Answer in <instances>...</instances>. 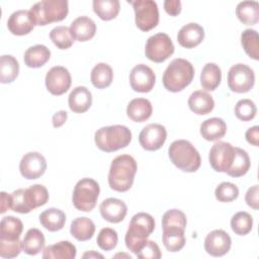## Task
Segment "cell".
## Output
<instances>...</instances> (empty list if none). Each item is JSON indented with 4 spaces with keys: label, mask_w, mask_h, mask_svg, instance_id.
Instances as JSON below:
<instances>
[{
    "label": "cell",
    "mask_w": 259,
    "mask_h": 259,
    "mask_svg": "<svg viewBox=\"0 0 259 259\" xmlns=\"http://www.w3.org/2000/svg\"><path fill=\"white\" fill-rule=\"evenodd\" d=\"M18 73V61L11 55H2L0 58V82L3 84L13 82Z\"/></svg>",
    "instance_id": "e575fe53"
},
{
    "label": "cell",
    "mask_w": 259,
    "mask_h": 259,
    "mask_svg": "<svg viewBox=\"0 0 259 259\" xmlns=\"http://www.w3.org/2000/svg\"><path fill=\"white\" fill-rule=\"evenodd\" d=\"M258 195H259V187L258 185H253L251 186L247 192H246V195H245V201L246 203L254 208V209H258L259 207V200H258Z\"/></svg>",
    "instance_id": "681fc988"
},
{
    "label": "cell",
    "mask_w": 259,
    "mask_h": 259,
    "mask_svg": "<svg viewBox=\"0 0 259 259\" xmlns=\"http://www.w3.org/2000/svg\"><path fill=\"white\" fill-rule=\"evenodd\" d=\"M24 197L28 207L32 210L45 205L49 200V191L41 184H34L24 189Z\"/></svg>",
    "instance_id": "d590c367"
},
{
    "label": "cell",
    "mask_w": 259,
    "mask_h": 259,
    "mask_svg": "<svg viewBox=\"0 0 259 259\" xmlns=\"http://www.w3.org/2000/svg\"><path fill=\"white\" fill-rule=\"evenodd\" d=\"M99 210L101 217L105 221L112 224H117L123 221V219L125 218L127 212V206L121 199L109 197L104 199L100 203Z\"/></svg>",
    "instance_id": "e0dca14e"
},
{
    "label": "cell",
    "mask_w": 259,
    "mask_h": 259,
    "mask_svg": "<svg viewBox=\"0 0 259 259\" xmlns=\"http://www.w3.org/2000/svg\"><path fill=\"white\" fill-rule=\"evenodd\" d=\"M187 225L186 215L180 209H169L162 217V228L165 227H180L185 229Z\"/></svg>",
    "instance_id": "f6af8a7d"
},
{
    "label": "cell",
    "mask_w": 259,
    "mask_h": 259,
    "mask_svg": "<svg viewBox=\"0 0 259 259\" xmlns=\"http://www.w3.org/2000/svg\"><path fill=\"white\" fill-rule=\"evenodd\" d=\"M11 209L18 213H28L31 209L28 207L25 197H24V189L19 188L14 190L11 194Z\"/></svg>",
    "instance_id": "7dc6e473"
},
{
    "label": "cell",
    "mask_w": 259,
    "mask_h": 259,
    "mask_svg": "<svg viewBox=\"0 0 259 259\" xmlns=\"http://www.w3.org/2000/svg\"><path fill=\"white\" fill-rule=\"evenodd\" d=\"M167 139L166 127L160 123H150L143 127L139 135V142L147 151H157Z\"/></svg>",
    "instance_id": "4fadbf2b"
},
{
    "label": "cell",
    "mask_w": 259,
    "mask_h": 259,
    "mask_svg": "<svg viewBox=\"0 0 259 259\" xmlns=\"http://www.w3.org/2000/svg\"><path fill=\"white\" fill-rule=\"evenodd\" d=\"M50 38L53 44L60 50H67L71 48L75 40L70 27L65 25L54 27L50 32Z\"/></svg>",
    "instance_id": "f35d334b"
},
{
    "label": "cell",
    "mask_w": 259,
    "mask_h": 259,
    "mask_svg": "<svg viewBox=\"0 0 259 259\" xmlns=\"http://www.w3.org/2000/svg\"><path fill=\"white\" fill-rule=\"evenodd\" d=\"M257 107L251 99H241L235 105V115L243 120L249 121L256 115Z\"/></svg>",
    "instance_id": "7bdbcfd3"
},
{
    "label": "cell",
    "mask_w": 259,
    "mask_h": 259,
    "mask_svg": "<svg viewBox=\"0 0 259 259\" xmlns=\"http://www.w3.org/2000/svg\"><path fill=\"white\" fill-rule=\"evenodd\" d=\"M253 227V218L246 211H239L231 219V228L239 236H245L251 232Z\"/></svg>",
    "instance_id": "60d3db41"
},
{
    "label": "cell",
    "mask_w": 259,
    "mask_h": 259,
    "mask_svg": "<svg viewBox=\"0 0 259 259\" xmlns=\"http://www.w3.org/2000/svg\"><path fill=\"white\" fill-rule=\"evenodd\" d=\"M235 158V147L230 143L219 141L209 150L208 161L211 168L217 172H227Z\"/></svg>",
    "instance_id": "8fae6325"
},
{
    "label": "cell",
    "mask_w": 259,
    "mask_h": 259,
    "mask_svg": "<svg viewBox=\"0 0 259 259\" xmlns=\"http://www.w3.org/2000/svg\"><path fill=\"white\" fill-rule=\"evenodd\" d=\"M168 155L171 162L184 172H195L201 164L198 151L186 140L174 141L168 149Z\"/></svg>",
    "instance_id": "5b68a950"
},
{
    "label": "cell",
    "mask_w": 259,
    "mask_h": 259,
    "mask_svg": "<svg viewBox=\"0 0 259 259\" xmlns=\"http://www.w3.org/2000/svg\"><path fill=\"white\" fill-rule=\"evenodd\" d=\"M34 25L29 10L14 11L7 20V27L14 35L28 34L33 29Z\"/></svg>",
    "instance_id": "ac0fdd59"
},
{
    "label": "cell",
    "mask_w": 259,
    "mask_h": 259,
    "mask_svg": "<svg viewBox=\"0 0 259 259\" xmlns=\"http://www.w3.org/2000/svg\"><path fill=\"white\" fill-rule=\"evenodd\" d=\"M135 11L136 25L142 31H149L159 23L158 5L153 0L127 1Z\"/></svg>",
    "instance_id": "ba28073f"
},
{
    "label": "cell",
    "mask_w": 259,
    "mask_h": 259,
    "mask_svg": "<svg viewBox=\"0 0 259 259\" xmlns=\"http://www.w3.org/2000/svg\"><path fill=\"white\" fill-rule=\"evenodd\" d=\"M91 83L97 89L108 87L113 79V71L106 63H98L95 65L90 74Z\"/></svg>",
    "instance_id": "d6a6232c"
},
{
    "label": "cell",
    "mask_w": 259,
    "mask_h": 259,
    "mask_svg": "<svg viewBox=\"0 0 259 259\" xmlns=\"http://www.w3.org/2000/svg\"><path fill=\"white\" fill-rule=\"evenodd\" d=\"M47 169L46 158L38 152L26 153L19 162L20 174L28 180L37 179Z\"/></svg>",
    "instance_id": "9a60e30c"
},
{
    "label": "cell",
    "mask_w": 259,
    "mask_h": 259,
    "mask_svg": "<svg viewBox=\"0 0 259 259\" xmlns=\"http://www.w3.org/2000/svg\"><path fill=\"white\" fill-rule=\"evenodd\" d=\"M22 250V241H0V256L2 258H14L19 255Z\"/></svg>",
    "instance_id": "c3c4849f"
},
{
    "label": "cell",
    "mask_w": 259,
    "mask_h": 259,
    "mask_svg": "<svg viewBox=\"0 0 259 259\" xmlns=\"http://www.w3.org/2000/svg\"><path fill=\"white\" fill-rule=\"evenodd\" d=\"M67 117H68V114L65 110H59L57 111L53 117H52V123H53V126L54 127H60L62 126L66 120H67Z\"/></svg>",
    "instance_id": "f5cc1de1"
},
{
    "label": "cell",
    "mask_w": 259,
    "mask_h": 259,
    "mask_svg": "<svg viewBox=\"0 0 259 259\" xmlns=\"http://www.w3.org/2000/svg\"><path fill=\"white\" fill-rule=\"evenodd\" d=\"M136 256L140 259H159L162 254L156 242L147 240L137 251Z\"/></svg>",
    "instance_id": "bcb514c9"
},
{
    "label": "cell",
    "mask_w": 259,
    "mask_h": 259,
    "mask_svg": "<svg viewBox=\"0 0 259 259\" xmlns=\"http://www.w3.org/2000/svg\"><path fill=\"white\" fill-rule=\"evenodd\" d=\"M250 158L248 153L238 147H235V158L232 163L231 168L226 172L229 176L232 177H241L244 176L250 169Z\"/></svg>",
    "instance_id": "74e56055"
},
{
    "label": "cell",
    "mask_w": 259,
    "mask_h": 259,
    "mask_svg": "<svg viewBox=\"0 0 259 259\" xmlns=\"http://www.w3.org/2000/svg\"><path fill=\"white\" fill-rule=\"evenodd\" d=\"M118 236L115 230L111 228H103L97 235L96 243L98 247L104 251H110L117 245Z\"/></svg>",
    "instance_id": "b9f144b4"
},
{
    "label": "cell",
    "mask_w": 259,
    "mask_h": 259,
    "mask_svg": "<svg viewBox=\"0 0 259 259\" xmlns=\"http://www.w3.org/2000/svg\"><path fill=\"white\" fill-rule=\"evenodd\" d=\"M188 106L192 112L198 115L209 113L214 107V100L206 91L196 90L188 98Z\"/></svg>",
    "instance_id": "7402d4cb"
},
{
    "label": "cell",
    "mask_w": 259,
    "mask_h": 259,
    "mask_svg": "<svg viewBox=\"0 0 259 259\" xmlns=\"http://www.w3.org/2000/svg\"><path fill=\"white\" fill-rule=\"evenodd\" d=\"M77 250L70 241H61L53 245H49L44 249V259H74Z\"/></svg>",
    "instance_id": "cb8c5ba5"
},
{
    "label": "cell",
    "mask_w": 259,
    "mask_h": 259,
    "mask_svg": "<svg viewBox=\"0 0 259 259\" xmlns=\"http://www.w3.org/2000/svg\"><path fill=\"white\" fill-rule=\"evenodd\" d=\"M35 25H47L65 19L69 12L67 0H42L29 9Z\"/></svg>",
    "instance_id": "8992f818"
},
{
    "label": "cell",
    "mask_w": 259,
    "mask_h": 259,
    "mask_svg": "<svg viewBox=\"0 0 259 259\" xmlns=\"http://www.w3.org/2000/svg\"><path fill=\"white\" fill-rule=\"evenodd\" d=\"M94 141L97 148L110 153L128 146L132 141V132L121 124L102 126L95 132Z\"/></svg>",
    "instance_id": "3957f363"
},
{
    "label": "cell",
    "mask_w": 259,
    "mask_h": 259,
    "mask_svg": "<svg viewBox=\"0 0 259 259\" xmlns=\"http://www.w3.org/2000/svg\"><path fill=\"white\" fill-rule=\"evenodd\" d=\"M245 138L249 144L258 147L259 146V126L254 125L252 127H249L246 131Z\"/></svg>",
    "instance_id": "816d5d0a"
},
{
    "label": "cell",
    "mask_w": 259,
    "mask_h": 259,
    "mask_svg": "<svg viewBox=\"0 0 259 259\" xmlns=\"http://www.w3.org/2000/svg\"><path fill=\"white\" fill-rule=\"evenodd\" d=\"M45 236L38 229H29L22 240V251L27 255H36L45 247Z\"/></svg>",
    "instance_id": "1f68e13d"
},
{
    "label": "cell",
    "mask_w": 259,
    "mask_h": 259,
    "mask_svg": "<svg viewBox=\"0 0 259 259\" xmlns=\"http://www.w3.org/2000/svg\"><path fill=\"white\" fill-rule=\"evenodd\" d=\"M46 87L53 95H62L66 93L72 83L70 72L63 66H55L51 68L45 79Z\"/></svg>",
    "instance_id": "7c38bea8"
},
{
    "label": "cell",
    "mask_w": 259,
    "mask_h": 259,
    "mask_svg": "<svg viewBox=\"0 0 259 259\" xmlns=\"http://www.w3.org/2000/svg\"><path fill=\"white\" fill-rule=\"evenodd\" d=\"M227 133V124L224 119L220 117H211L205 119L200 124L201 137L209 142L219 141Z\"/></svg>",
    "instance_id": "d4e9b609"
},
{
    "label": "cell",
    "mask_w": 259,
    "mask_h": 259,
    "mask_svg": "<svg viewBox=\"0 0 259 259\" xmlns=\"http://www.w3.org/2000/svg\"><path fill=\"white\" fill-rule=\"evenodd\" d=\"M153 112L152 103L146 98H135L126 107L127 116L136 122H143L149 119Z\"/></svg>",
    "instance_id": "603a6c76"
},
{
    "label": "cell",
    "mask_w": 259,
    "mask_h": 259,
    "mask_svg": "<svg viewBox=\"0 0 259 259\" xmlns=\"http://www.w3.org/2000/svg\"><path fill=\"white\" fill-rule=\"evenodd\" d=\"M82 257H83V258H97V257L103 258V255H102V254H99V253H97V252H95L94 250H91V251H88V252L84 253Z\"/></svg>",
    "instance_id": "11a10c76"
},
{
    "label": "cell",
    "mask_w": 259,
    "mask_h": 259,
    "mask_svg": "<svg viewBox=\"0 0 259 259\" xmlns=\"http://www.w3.org/2000/svg\"><path fill=\"white\" fill-rule=\"evenodd\" d=\"M9 208H11V195L6 192H1V213H4Z\"/></svg>",
    "instance_id": "db71d44e"
},
{
    "label": "cell",
    "mask_w": 259,
    "mask_h": 259,
    "mask_svg": "<svg viewBox=\"0 0 259 259\" xmlns=\"http://www.w3.org/2000/svg\"><path fill=\"white\" fill-rule=\"evenodd\" d=\"M204 38V29L195 22L183 25L177 34L178 44L185 49H192L198 46Z\"/></svg>",
    "instance_id": "d6986e66"
},
{
    "label": "cell",
    "mask_w": 259,
    "mask_h": 259,
    "mask_svg": "<svg viewBox=\"0 0 259 259\" xmlns=\"http://www.w3.org/2000/svg\"><path fill=\"white\" fill-rule=\"evenodd\" d=\"M231 246V237L224 230H213L204 239V249L207 254L213 257L224 256L230 251Z\"/></svg>",
    "instance_id": "2e32d148"
},
{
    "label": "cell",
    "mask_w": 259,
    "mask_h": 259,
    "mask_svg": "<svg viewBox=\"0 0 259 259\" xmlns=\"http://www.w3.org/2000/svg\"><path fill=\"white\" fill-rule=\"evenodd\" d=\"M70 29L75 39L87 41L95 35L96 24L94 20L88 16H79L72 21Z\"/></svg>",
    "instance_id": "44dd1931"
},
{
    "label": "cell",
    "mask_w": 259,
    "mask_h": 259,
    "mask_svg": "<svg viewBox=\"0 0 259 259\" xmlns=\"http://www.w3.org/2000/svg\"><path fill=\"white\" fill-rule=\"evenodd\" d=\"M194 77L192 64L182 58L170 62L163 74V85L170 92H179L187 87Z\"/></svg>",
    "instance_id": "7a4b0ae2"
},
{
    "label": "cell",
    "mask_w": 259,
    "mask_h": 259,
    "mask_svg": "<svg viewBox=\"0 0 259 259\" xmlns=\"http://www.w3.org/2000/svg\"><path fill=\"white\" fill-rule=\"evenodd\" d=\"M71 235L78 241L84 242L90 240L95 233V225L89 218H76L70 227Z\"/></svg>",
    "instance_id": "f1b7e54d"
},
{
    "label": "cell",
    "mask_w": 259,
    "mask_h": 259,
    "mask_svg": "<svg viewBox=\"0 0 259 259\" xmlns=\"http://www.w3.org/2000/svg\"><path fill=\"white\" fill-rule=\"evenodd\" d=\"M222 81V71L219 65L207 63L203 66L200 73V84L207 91L215 90Z\"/></svg>",
    "instance_id": "4dcf8cb0"
},
{
    "label": "cell",
    "mask_w": 259,
    "mask_h": 259,
    "mask_svg": "<svg viewBox=\"0 0 259 259\" xmlns=\"http://www.w3.org/2000/svg\"><path fill=\"white\" fill-rule=\"evenodd\" d=\"M93 11L102 20H111L117 16L120 9L118 0H94Z\"/></svg>",
    "instance_id": "8d00e7d4"
},
{
    "label": "cell",
    "mask_w": 259,
    "mask_h": 259,
    "mask_svg": "<svg viewBox=\"0 0 259 259\" xmlns=\"http://www.w3.org/2000/svg\"><path fill=\"white\" fill-rule=\"evenodd\" d=\"M174 53V45L167 33L159 32L147 39L145 47L146 57L155 63L166 61Z\"/></svg>",
    "instance_id": "9c48e42d"
},
{
    "label": "cell",
    "mask_w": 259,
    "mask_h": 259,
    "mask_svg": "<svg viewBox=\"0 0 259 259\" xmlns=\"http://www.w3.org/2000/svg\"><path fill=\"white\" fill-rule=\"evenodd\" d=\"M163 229L162 241L164 247L169 252H178L185 245V229L180 227H165Z\"/></svg>",
    "instance_id": "484cf974"
},
{
    "label": "cell",
    "mask_w": 259,
    "mask_h": 259,
    "mask_svg": "<svg viewBox=\"0 0 259 259\" xmlns=\"http://www.w3.org/2000/svg\"><path fill=\"white\" fill-rule=\"evenodd\" d=\"M40 225L50 232H57L64 228L66 223V214L63 210L51 207L44 210L39 214Z\"/></svg>",
    "instance_id": "83f0119b"
},
{
    "label": "cell",
    "mask_w": 259,
    "mask_h": 259,
    "mask_svg": "<svg viewBox=\"0 0 259 259\" xmlns=\"http://www.w3.org/2000/svg\"><path fill=\"white\" fill-rule=\"evenodd\" d=\"M156 82L154 71L145 64L135 66L130 73V84L134 91L147 93L150 92Z\"/></svg>",
    "instance_id": "5bb4252c"
},
{
    "label": "cell",
    "mask_w": 259,
    "mask_h": 259,
    "mask_svg": "<svg viewBox=\"0 0 259 259\" xmlns=\"http://www.w3.org/2000/svg\"><path fill=\"white\" fill-rule=\"evenodd\" d=\"M155 229L154 218L147 212L136 213L128 225L125 233L124 242L126 248L134 254L141 248V246L148 240V237Z\"/></svg>",
    "instance_id": "277c9868"
},
{
    "label": "cell",
    "mask_w": 259,
    "mask_h": 259,
    "mask_svg": "<svg viewBox=\"0 0 259 259\" xmlns=\"http://www.w3.org/2000/svg\"><path fill=\"white\" fill-rule=\"evenodd\" d=\"M51 58V51L44 45L29 47L24 53V63L29 68H40Z\"/></svg>",
    "instance_id": "f546056e"
},
{
    "label": "cell",
    "mask_w": 259,
    "mask_h": 259,
    "mask_svg": "<svg viewBox=\"0 0 259 259\" xmlns=\"http://www.w3.org/2000/svg\"><path fill=\"white\" fill-rule=\"evenodd\" d=\"M236 15L244 24H256L259 20V4L257 1H242L236 7Z\"/></svg>",
    "instance_id": "836d02e7"
},
{
    "label": "cell",
    "mask_w": 259,
    "mask_h": 259,
    "mask_svg": "<svg viewBox=\"0 0 259 259\" xmlns=\"http://www.w3.org/2000/svg\"><path fill=\"white\" fill-rule=\"evenodd\" d=\"M68 104L70 109L75 113L87 111L92 104V94L85 86L75 87L69 94Z\"/></svg>",
    "instance_id": "ffe728a7"
},
{
    "label": "cell",
    "mask_w": 259,
    "mask_h": 259,
    "mask_svg": "<svg viewBox=\"0 0 259 259\" xmlns=\"http://www.w3.org/2000/svg\"><path fill=\"white\" fill-rule=\"evenodd\" d=\"M23 231L22 222L15 217L7 215L0 223V241H18Z\"/></svg>",
    "instance_id": "4316f807"
},
{
    "label": "cell",
    "mask_w": 259,
    "mask_h": 259,
    "mask_svg": "<svg viewBox=\"0 0 259 259\" xmlns=\"http://www.w3.org/2000/svg\"><path fill=\"white\" fill-rule=\"evenodd\" d=\"M99 192L100 187L97 181L92 178H82L74 187L72 196L74 206L81 211H91L96 205Z\"/></svg>",
    "instance_id": "52a82bcc"
},
{
    "label": "cell",
    "mask_w": 259,
    "mask_h": 259,
    "mask_svg": "<svg viewBox=\"0 0 259 259\" xmlns=\"http://www.w3.org/2000/svg\"><path fill=\"white\" fill-rule=\"evenodd\" d=\"M137 169V162L131 155L122 154L115 157L109 168V187L118 192L127 191L133 186Z\"/></svg>",
    "instance_id": "6da1fadb"
},
{
    "label": "cell",
    "mask_w": 259,
    "mask_h": 259,
    "mask_svg": "<svg viewBox=\"0 0 259 259\" xmlns=\"http://www.w3.org/2000/svg\"><path fill=\"white\" fill-rule=\"evenodd\" d=\"M255 84L254 71L247 65H233L228 72V86L236 93L249 92Z\"/></svg>",
    "instance_id": "30bf717a"
},
{
    "label": "cell",
    "mask_w": 259,
    "mask_h": 259,
    "mask_svg": "<svg viewBox=\"0 0 259 259\" xmlns=\"http://www.w3.org/2000/svg\"><path fill=\"white\" fill-rule=\"evenodd\" d=\"M164 9L169 15L176 16L181 12V2L179 0H166L164 1Z\"/></svg>",
    "instance_id": "f907efd6"
},
{
    "label": "cell",
    "mask_w": 259,
    "mask_h": 259,
    "mask_svg": "<svg viewBox=\"0 0 259 259\" xmlns=\"http://www.w3.org/2000/svg\"><path fill=\"white\" fill-rule=\"evenodd\" d=\"M241 45L251 59L259 60V36L257 30L245 29L241 34Z\"/></svg>",
    "instance_id": "ab89813d"
},
{
    "label": "cell",
    "mask_w": 259,
    "mask_h": 259,
    "mask_svg": "<svg viewBox=\"0 0 259 259\" xmlns=\"http://www.w3.org/2000/svg\"><path fill=\"white\" fill-rule=\"evenodd\" d=\"M214 196L221 202H230L239 196V188L232 182H222L217 186Z\"/></svg>",
    "instance_id": "ee69618b"
}]
</instances>
